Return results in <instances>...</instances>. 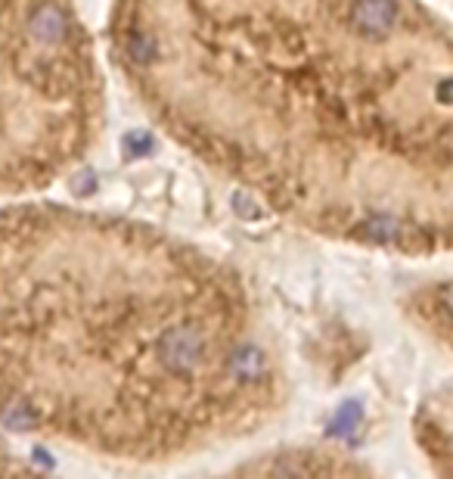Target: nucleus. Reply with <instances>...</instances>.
<instances>
[{
  "label": "nucleus",
  "mask_w": 453,
  "mask_h": 479,
  "mask_svg": "<svg viewBox=\"0 0 453 479\" xmlns=\"http://www.w3.org/2000/svg\"><path fill=\"white\" fill-rule=\"evenodd\" d=\"M19 470V464L13 460V452H10L7 445H4V439H0V473H13Z\"/></svg>",
  "instance_id": "6"
},
{
  "label": "nucleus",
  "mask_w": 453,
  "mask_h": 479,
  "mask_svg": "<svg viewBox=\"0 0 453 479\" xmlns=\"http://www.w3.org/2000/svg\"><path fill=\"white\" fill-rule=\"evenodd\" d=\"M413 436L426 464L441 476H453V377L419 405Z\"/></svg>",
  "instance_id": "4"
},
{
  "label": "nucleus",
  "mask_w": 453,
  "mask_h": 479,
  "mask_svg": "<svg viewBox=\"0 0 453 479\" xmlns=\"http://www.w3.org/2000/svg\"><path fill=\"white\" fill-rule=\"evenodd\" d=\"M109 50L152 122L273 215L453 252V22L426 0H112Z\"/></svg>",
  "instance_id": "1"
},
{
  "label": "nucleus",
  "mask_w": 453,
  "mask_h": 479,
  "mask_svg": "<svg viewBox=\"0 0 453 479\" xmlns=\"http://www.w3.org/2000/svg\"><path fill=\"white\" fill-rule=\"evenodd\" d=\"M410 312L428 336H434L453 352V283H438V287H426L422 293H416Z\"/></svg>",
  "instance_id": "5"
},
{
  "label": "nucleus",
  "mask_w": 453,
  "mask_h": 479,
  "mask_svg": "<svg viewBox=\"0 0 453 479\" xmlns=\"http://www.w3.org/2000/svg\"><path fill=\"white\" fill-rule=\"evenodd\" d=\"M286 390L273 327L230 262L137 218L0 209V429L174 464L252 439Z\"/></svg>",
  "instance_id": "2"
},
{
  "label": "nucleus",
  "mask_w": 453,
  "mask_h": 479,
  "mask_svg": "<svg viewBox=\"0 0 453 479\" xmlns=\"http://www.w3.org/2000/svg\"><path fill=\"white\" fill-rule=\"evenodd\" d=\"M106 90L72 0H0V199L32 197L96 147Z\"/></svg>",
  "instance_id": "3"
}]
</instances>
